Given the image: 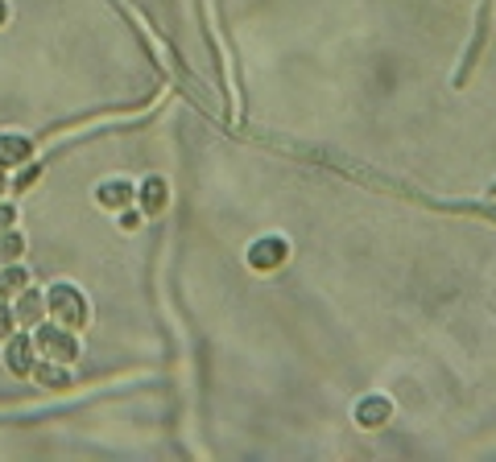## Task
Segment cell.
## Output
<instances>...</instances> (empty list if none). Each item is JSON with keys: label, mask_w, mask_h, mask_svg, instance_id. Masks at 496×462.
<instances>
[{"label": "cell", "mask_w": 496, "mask_h": 462, "mask_svg": "<svg viewBox=\"0 0 496 462\" xmlns=\"http://www.w3.org/2000/svg\"><path fill=\"white\" fill-rule=\"evenodd\" d=\"M46 306H50V314L67 326V331L87 322V301H83V294H79L75 285H54V289L46 294Z\"/></svg>", "instance_id": "1"}, {"label": "cell", "mask_w": 496, "mask_h": 462, "mask_svg": "<svg viewBox=\"0 0 496 462\" xmlns=\"http://www.w3.org/2000/svg\"><path fill=\"white\" fill-rule=\"evenodd\" d=\"M34 347L46 359H59V364H71V359L79 356V343L67 334V326H37Z\"/></svg>", "instance_id": "2"}, {"label": "cell", "mask_w": 496, "mask_h": 462, "mask_svg": "<svg viewBox=\"0 0 496 462\" xmlns=\"http://www.w3.org/2000/svg\"><path fill=\"white\" fill-rule=\"evenodd\" d=\"M34 339H25V334H17V339H9V347H4V364H9L12 376H29L34 372Z\"/></svg>", "instance_id": "3"}, {"label": "cell", "mask_w": 496, "mask_h": 462, "mask_svg": "<svg viewBox=\"0 0 496 462\" xmlns=\"http://www.w3.org/2000/svg\"><path fill=\"white\" fill-rule=\"evenodd\" d=\"M29 157H34V145L25 137H0V169L29 166Z\"/></svg>", "instance_id": "4"}, {"label": "cell", "mask_w": 496, "mask_h": 462, "mask_svg": "<svg viewBox=\"0 0 496 462\" xmlns=\"http://www.w3.org/2000/svg\"><path fill=\"white\" fill-rule=\"evenodd\" d=\"M42 306H46V301H42V294L21 289V294H17V314H12V318L21 322V326H34V322L42 318Z\"/></svg>", "instance_id": "5"}, {"label": "cell", "mask_w": 496, "mask_h": 462, "mask_svg": "<svg viewBox=\"0 0 496 462\" xmlns=\"http://www.w3.org/2000/svg\"><path fill=\"white\" fill-rule=\"evenodd\" d=\"M34 376L46 384V388H67L71 384V376H67V368H62L59 359H50V364H34Z\"/></svg>", "instance_id": "6"}, {"label": "cell", "mask_w": 496, "mask_h": 462, "mask_svg": "<svg viewBox=\"0 0 496 462\" xmlns=\"http://www.w3.org/2000/svg\"><path fill=\"white\" fill-rule=\"evenodd\" d=\"M25 285H29V273H25L21 264H17V261H12V264H4V273H0V297L21 294Z\"/></svg>", "instance_id": "7"}, {"label": "cell", "mask_w": 496, "mask_h": 462, "mask_svg": "<svg viewBox=\"0 0 496 462\" xmlns=\"http://www.w3.org/2000/svg\"><path fill=\"white\" fill-rule=\"evenodd\" d=\"M129 199H133V186L129 182H104L99 186V202L104 207H116L121 211V207H129Z\"/></svg>", "instance_id": "8"}, {"label": "cell", "mask_w": 496, "mask_h": 462, "mask_svg": "<svg viewBox=\"0 0 496 462\" xmlns=\"http://www.w3.org/2000/svg\"><path fill=\"white\" fill-rule=\"evenodd\" d=\"M141 207H146L149 215H158L161 207H166V182H161V178H149L146 186H141Z\"/></svg>", "instance_id": "9"}, {"label": "cell", "mask_w": 496, "mask_h": 462, "mask_svg": "<svg viewBox=\"0 0 496 462\" xmlns=\"http://www.w3.org/2000/svg\"><path fill=\"white\" fill-rule=\"evenodd\" d=\"M21 252H25V239L17 231H0V264L21 261Z\"/></svg>", "instance_id": "10"}, {"label": "cell", "mask_w": 496, "mask_h": 462, "mask_svg": "<svg viewBox=\"0 0 496 462\" xmlns=\"http://www.w3.org/2000/svg\"><path fill=\"white\" fill-rule=\"evenodd\" d=\"M273 256H286V248H281V244H273V239H269V244H261V248H253V264H256V269H269V264H278Z\"/></svg>", "instance_id": "11"}, {"label": "cell", "mask_w": 496, "mask_h": 462, "mask_svg": "<svg viewBox=\"0 0 496 462\" xmlns=\"http://www.w3.org/2000/svg\"><path fill=\"white\" fill-rule=\"evenodd\" d=\"M12 326H17V318H12L9 301H4V297H0V339H9V334H12Z\"/></svg>", "instance_id": "12"}, {"label": "cell", "mask_w": 496, "mask_h": 462, "mask_svg": "<svg viewBox=\"0 0 496 462\" xmlns=\"http://www.w3.org/2000/svg\"><path fill=\"white\" fill-rule=\"evenodd\" d=\"M385 413H389L385 404H376V401H373V404H364V413H360V417H364V421H373V417H381V421H385Z\"/></svg>", "instance_id": "13"}, {"label": "cell", "mask_w": 496, "mask_h": 462, "mask_svg": "<svg viewBox=\"0 0 496 462\" xmlns=\"http://www.w3.org/2000/svg\"><path fill=\"white\" fill-rule=\"evenodd\" d=\"M12 223H17V211L12 207H0V231H9Z\"/></svg>", "instance_id": "14"}, {"label": "cell", "mask_w": 496, "mask_h": 462, "mask_svg": "<svg viewBox=\"0 0 496 462\" xmlns=\"http://www.w3.org/2000/svg\"><path fill=\"white\" fill-rule=\"evenodd\" d=\"M4 17H9V9H4V0H0V25H4Z\"/></svg>", "instance_id": "15"}, {"label": "cell", "mask_w": 496, "mask_h": 462, "mask_svg": "<svg viewBox=\"0 0 496 462\" xmlns=\"http://www.w3.org/2000/svg\"><path fill=\"white\" fill-rule=\"evenodd\" d=\"M4 186H9V182H4V169H0V194H4Z\"/></svg>", "instance_id": "16"}]
</instances>
